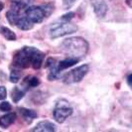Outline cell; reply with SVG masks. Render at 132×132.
<instances>
[{"label": "cell", "instance_id": "obj_1", "mask_svg": "<svg viewBox=\"0 0 132 132\" xmlns=\"http://www.w3.org/2000/svg\"><path fill=\"white\" fill-rule=\"evenodd\" d=\"M45 54L34 47H24L15 54L13 65L20 69H27L32 67L35 70H39L43 65Z\"/></svg>", "mask_w": 132, "mask_h": 132}, {"label": "cell", "instance_id": "obj_2", "mask_svg": "<svg viewBox=\"0 0 132 132\" xmlns=\"http://www.w3.org/2000/svg\"><path fill=\"white\" fill-rule=\"evenodd\" d=\"M62 50L73 58H82L88 52V43L81 37H72L61 44Z\"/></svg>", "mask_w": 132, "mask_h": 132}, {"label": "cell", "instance_id": "obj_3", "mask_svg": "<svg viewBox=\"0 0 132 132\" xmlns=\"http://www.w3.org/2000/svg\"><path fill=\"white\" fill-rule=\"evenodd\" d=\"M78 31V27L73 24H70L69 22L63 23H54L50 28V37L52 39H56L59 37L66 36L68 34H73Z\"/></svg>", "mask_w": 132, "mask_h": 132}, {"label": "cell", "instance_id": "obj_4", "mask_svg": "<svg viewBox=\"0 0 132 132\" xmlns=\"http://www.w3.org/2000/svg\"><path fill=\"white\" fill-rule=\"evenodd\" d=\"M53 114L55 120H57L60 123H63L69 116L73 114V108L65 99H61L56 103Z\"/></svg>", "mask_w": 132, "mask_h": 132}, {"label": "cell", "instance_id": "obj_5", "mask_svg": "<svg viewBox=\"0 0 132 132\" xmlns=\"http://www.w3.org/2000/svg\"><path fill=\"white\" fill-rule=\"evenodd\" d=\"M87 72H88V66L87 65H81V66L72 70L71 72H69L64 77L63 80H64L65 84H69V85L79 82L81 79L86 77Z\"/></svg>", "mask_w": 132, "mask_h": 132}, {"label": "cell", "instance_id": "obj_6", "mask_svg": "<svg viewBox=\"0 0 132 132\" xmlns=\"http://www.w3.org/2000/svg\"><path fill=\"white\" fill-rule=\"evenodd\" d=\"M26 16L32 23H41L46 17L42 7L31 6L26 9Z\"/></svg>", "mask_w": 132, "mask_h": 132}, {"label": "cell", "instance_id": "obj_7", "mask_svg": "<svg viewBox=\"0 0 132 132\" xmlns=\"http://www.w3.org/2000/svg\"><path fill=\"white\" fill-rule=\"evenodd\" d=\"M92 5L93 7L94 13L97 17L102 18L106 15L108 8L103 0H92Z\"/></svg>", "mask_w": 132, "mask_h": 132}, {"label": "cell", "instance_id": "obj_8", "mask_svg": "<svg viewBox=\"0 0 132 132\" xmlns=\"http://www.w3.org/2000/svg\"><path fill=\"white\" fill-rule=\"evenodd\" d=\"M55 130H56V125L49 121H41L35 126V128L32 129V131L38 132H53Z\"/></svg>", "mask_w": 132, "mask_h": 132}, {"label": "cell", "instance_id": "obj_9", "mask_svg": "<svg viewBox=\"0 0 132 132\" xmlns=\"http://www.w3.org/2000/svg\"><path fill=\"white\" fill-rule=\"evenodd\" d=\"M16 120V113L10 112L0 117V127L6 129L11 124H13Z\"/></svg>", "mask_w": 132, "mask_h": 132}, {"label": "cell", "instance_id": "obj_10", "mask_svg": "<svg viewBox=\"0 0 132 132\" xmlns=\"http://www.w3.org/2000/svg\"><path fill=\"white\" fill-rule=\"evenodd\" d=\"M79 62V59H78V58L70 57V58H67V59L61 61L59 64H58V66H57V69H58L59 72H61L63 70H66V69H69V68L73 67V65L78 64Z\"/></svg>", "mask_w": 132, "mask_h": 132}, {"label": "cell", "instance_id": "obj_11", "mask_svg": "<svg viewBox=\"0 0 132 132\" xmlns=\"http://www.w3.org/2000/svg\"><path fill=\"white\" fill-rule=\"evenodd\" d=\"M16 26L21 30L27 31V30H30V29L33 28V23L27 17H20L17 21V23H16Z\"/></svg>", "mask_w": 132, "mask_h": 132}, {"label": "cell", "instance_id": "obj_12", "mask_svg": "<svg viewBox=\"0 0 132 132\" xmlns=\"http://www.w3.org/2000/svg\"><path fill=\"white\" fill-rule=\"evenodd\" d=\"M20 114L23 115V117L25 119H27L29 122L32 121V119L37 118L38 117V114L36 111H34L32 109H28V108H24V107H21V108H18Z\"/></svg>", "mask_w": 132, "mask_h": 132}, {"label": "cell", "instance_id": "obj_13", "mask_svg": "<svg viewBox=\"0 0 132 132\" xmlns=\"http://www.w3.org/2000/svg\"><path fill=\"white\" fill-rule=\"evenodd\" d=\"M25 93H26V90L23 89V88H21V87H18V86L14 87L13 89H12V93H11L12 99H13L14 102L17 103L20 99L23 98V96L25 95Z\"/></svg>", "mask_w": 132, "mask_h": 132}, {"label": "cell", "instance_id": "obj_14", "mask_svg": "<svg viewBox=\"0 0 132 132\" xmlns=\"http://www.w3.org/2000/svg\"><path fill=\"white\" fill-rule=\"evenodd\" d=\"M0 33L2 34V36L8 41H15L16 40V35L13 31H11L9 28L7 27H1L0 28Z\"/></svg>", "mask_w": 132, "mask_h": 132}, {"label": "cell", "instance_id": "obj_15", "mask_svg": "<svg viewBox=\"0 0 132 132\" xmlns=\"http://www.w3.org/2000/svg\"><path fill=\"white\" fill-rule=\"evenodd\" d=\"M6 17H7V20H8V22L11 24V25H16V23H17V21L19 19V13L18 12H15L13 10H10V11H8L6 14Z\"/></svg>", "mask_w": 132, "mask_h": 132}, {"label": "cell", "instance_id": "obj_16", "mask_svg": "<svg viewBox=\"0 0 132 132\" xmlns=\"http://www.w3.org/2000/svg\"><path fill=\"white\" fill-rule=\"evenodd\" d=\"M24 82L27 85L28 87H36L40 85V80L38 78L33 77V76H30V77H27L26 79H24Z\"/></svg>", "mask_w": 132, "mask_h": 132}, {"label": "cell", "instance_id": "obj_17", "mask_svg": "<svg viewBox=\"0 0 132 132\" xmlns=\"http://www.w3.org/2000/svg\"><path fill=\"white\" fill-rule=\"evenodd\" d=\"M20 78H21V72L18 70H13L10 73V81L11 82H14V84L18 82Z\"/></svg>", "mask_w": 132, "mask_h": 132}, {"label": "cell", "instance_id": "obj_18", "mask_svg": "<svg viewBox=\"0 0 132 132\" xmlns=\"http://www.w3.org/2000/svg\"><path fill=\"white\" fill-rule=\"evenodd\" d=\"M12 109V106L11 104L8 102V101H4L2 103H0V110L1 111H4V112H8Z\"/></svg>", "mask_w": 132, "mask_h": 132}, {"label": "cell", "instance_id": "obj_19", "mask_svg": "<svg viewBox=\"0 0 132 132\" xmlns=\"http://www.w3.org/2000/svg\"><path fill=\"white\" fill-rule=\"evenodd\" d=\"M73 17H75V13L73 12H69V13L63 15L60 18V21H62V22H69V21H71V20L73 19Z\"/></svg>", "mask_w": 132, "mask_h": 132}, {"label": "cell", "instance_id": "obj_20", "mask_svg": "<svg viewBox=\"0 0 132 132\" xmlns=\"http://www.w3.org/2000/svg\"><path fill=\"white\" fill-rule=\"evenodd\" d=\"M7 95V90L4 86H0V100H3V99L6 98Z\"/></svg>", "mask_w": 132, "mask_h": 132}, {"label": "cell", "instance_id": "obj_21", "mask_svg": "<svg viewBox=\"0 0 132 132\" xmlns=\"http://www.w3.org/2000/svg\"><path fill=\"white\" fill-rule=\"evenodd\" d=\"M76 0H64V6L66 8H70V7L75 3Z\"/></svg>", "mask_w": 132, "mask_h": 132}, {"label": "cell", "instance_id": "obj_22", "mask_svg": "<svg viewBox=\"0 0 132 132\" xmlns=\"http://www.w3.org/2000/svg\"><path fill=\"white\" fill-rule=\"evenodd\" d=\"M12 2H21V3H24V4H26L28 5L29 3H31L33 0H11Z\"/></svg>", "mask_w": 132, "mask_h": 132}, {"label": "cell", "instance_id": "obj_23", "mask_svg": "<svg viewBox=\"0 0 132 132\" xmlns=\"http://www.w3.org/2000/svg\"><path fill=\"white\" fill-rule=\"evenodd\" d=\"M131 79H132V75L131 73H129L128 77H127V84H128V86H131Z\"/></svg>", "mask_w": 132, "mask_h": 132}, {"label": "cell", "instance_id": "obj_24", "mask_svg": "<svg viewBox=\"0 0 132 132\" xmlns=\"http://www.w3.org/2000/svg\"><path fill=\"white\" fill-rule=\"evenodd\" d=\"M125 2H126V4H127L129 7L132 6V0H125Z\"/></svg>", "mask_w": 132, "mask_h": 132}, {"label": "cell", "instance_id": "obj_25", "mask_svg": "<svg viewBox=\"0 0 132 132\" xmlns=\"http://www.w3.org/2000/svg\"><path fill=\"white\" fill-rule=\"evenodd\" d=\"M3 8H4V4L0 1V11H2V9H3Z\"/></svg>", "mask_w": 132, "mask_h": 132}]
</instances>
